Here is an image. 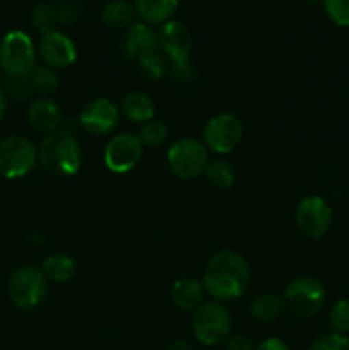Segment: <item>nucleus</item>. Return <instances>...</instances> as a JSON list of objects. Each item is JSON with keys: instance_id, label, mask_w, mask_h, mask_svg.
Masks as SVG:
<instances>
[{"instance_id": "nucleus-1", "label": "nucleus", "mask_w": 349, "mask_h": 350, "mask_svg": "<svg viewBox=\"0 0 349 350\" xmlns=\"http://www.w3.org/2000/svg\"><path fill=\"white\" fill-rule=\"evenodd\" d=\"M250 279V265L242 253L235 250H219L209 258L202 284L205 294H209L212 301L224 304L240 299L248 289Z\"/></svg>"}, {"instance_id": "nucleus-2", "label": "nucleus", "mask_w": 349, "mask_h": 350, "mask_svg": "<svg viewBox=\"0 0 349 350\" xmlns=\"http://www.w3.org/2000/svg\"><path fill=\"white\" fill-rule=\"evenodd\" d=\"M38 163L51 176H74L82 166L81 144L70 130H55V132L44 135L40 142Z\"/></svg>"}, {"instance_id": "nucleus-3", "label": "nucleus", "mask_w": 349, "mask_h": 350, "mask_svg": "<svg viewBox=\"0 0 349 350\" xmlns=\"http://www.w3.org/2000/svg\"><path fill=\"white\" fill-rule=\"evenodd\" d=\"M7 293L17 310L33 311L47 299L48 279L38 267H17L7 280Z\"/></svg>"}, {"instance_id": "nucleus-4", "label": "nucleus", "mask_w": 349, "mask_h": 350, "mask_svg": "<svg viewBox=\"0 0 349 350\" xmlns=\"http://www.w3.org/2000/svg\"><path fill=\"white\" fill-rule=\"evenodd\" d=\"M36 58V46L24 31H9L0 41V67L7 77H29L38 65Z\"/></svg>"}, {"instance_id": "nucleus-5", "label": "nucleus", "mask_w": 349, "mask_h": 350, "mask_svg": "<svg viewBox=\"0 0 349 350\" xmlns=\"http://www.w3.org/2000/svg\"><path fill=\"white\" fill-rule=\"evenodd\" d=\"M327 291L322 280L311 275H301L291 280L283 293L284 310L296 318L315 317L324 308Z\"/></svg>"}, {"instance_id": "nucleus-6", "label": "nucleus", "mask_w": 349, "mask_h": 350, "mask_svg": "<svg viewBox=\"0 0 349 350\" xmlns=\"http://www.w3.org/2000/svg\"><path fill=\"white\" fill-rule=\"evenodd\" d=\"M209 149L198 139L185 137L171 144L166 152V163L171 173L180 180H197L205 173L209 164Z\"/></svg>"}, {"instance_id": "nucleus-7", "label": "nucleus", "mask_w": 349, "mask_h": 350, "mask_svg": "<svg viewBox=\"0 0 349 350\" xmlns=\"http://www.w3.org/2000/svg\"><path fill=\"white\" fill-rule=\"evenodd\" d=\"M192 328L194 335L201 344L204 345H218L229 338L233 328V318L228 308L218 301H209L202 303L194 311L192 318Z\"/></svg>"}, {"instance_id": "nucleus-8", "label": "nucleus", "mask_w": 349, "mask_h": 350, "mask_svg": "<svg viewBox=\"0 0 349 350\" xmlns=\"http://www.w3.org/2000/svg\"><path fill=\"white\" fill-rule=\"evenodd\" d=\"M38 163V147L24 135H7L0 140V176L19 180L27 176Z\"/></svg>"}, {"instance_id": "nucleus-9", "label": "nucleus", "mask_w": 349, "mask_h": 350, "mask_svg": "<svg viewBox=\"0 0 349 350\" xmlns=\"http://www.w3.org/2000/svg\"><path fill=\"white\" fill-rule=\"evenodd\" d=\"M243 139V125L233 113H219L204 126L202 142L211 152L224 156L233 152Z\"/></svg>"}, {"instance_id": "nucleus-10", "label": "nucleus", "mask_w": 349, "mask_h": 350, "mask_svg": "<svg viewBox=\"0 0 349 350\" xmlns=\"http://www.w3.org/2000/svg\"><path fill=\"white\" fill-rule=\"evenodd\" d=\"M296 226L307 238L318 239L328 232L332 226V208L320 195L303 197L294 212Z\"/></svg>"}, {"instance_id": "nucleus-11", "label": "nucleus", "mask_w": 349, "mask_h": 350, "mask_svg": "<svg viewBox=\"0 0 349 350\" xmlns=\"http://www.w3.org/2000/svg\"><path fill=\"white\" fill-rule=\"evenodd\" d=\"M144 154V146L140 142L139 135L133 133L123 132L116 133L108 140L105 147V166L108 167L112 173L123 174L132 171L140 163Z\"/></svg>"}, {"instance_id": "nucleus-12", "label": "nucleus", "mask_w": 349, "mask_h": 350, "mask_svg": "<svg viewBox=\"0 0 349 350\" xmlns=\"http://www.w3.org/2000/svg\"><path fill=\"white\" fill-rule=\"evenodd\" d=\"M120 106L108 98H94L82 106L79 125L89 135L103 137L112 133L120 122Z\"/></svg>"}, {"instance_id": "nucleus-13", "label": "nucleus", "mask_w": 349, "mask_h": 350, "mask_svg": "<svg viewBox=\"0 0 349 350\" xmlns=\"http://www.w3.org/2000/svg\"><path fill=\"white\" fill-rule=\"evenodd\" d=\"M157 48L168 64L190 60L192 34L181 21H168L157 29Z\"/></svg>"}, {"instance_id": "nucleus-14", "label": "nucleus", "mask_w": 349, "mask_h": 350, "mask_svg": "<svg viewBox=\"0 0 349 350\" xmlns=\"http://www.w3.org/2000/svg\"><path fill=\"white\" fill-rule=\"evenodd\" d=\"M38 55L44 65L51 68H67L77 60V48L75 43L60 31H51V33L43 34L38 41Z\"/></svg>"}, {"instance_id": "nucleus-15", "label": "nucleus", "mask_w": 349, "mask_h": 350, "mask_svg": "<svg viewBox=\"0 0 349 350\" xmlns=\"http://www.w3.org/2000/svg\"><path fill=\"white\" fill-rule=\"evenodd\" d=\"M26 118L31 129L48 135L60 129V125L64 123V111H62L60 105L50 96H38L27 106Z\"/></svg>"}, {"instance_id": "nucleus-16", "label": "nucleus", "mask_w": 349, "mask_h": 350, "mask_svg": "<svg viewBox=\"0 0 349 350\" xmlns=\"http://www.w3.org/2000/svg\"><path fill=\"white\" fill-rule=\"evenodd\" d=\"M120 48L129 60H140L146 55L159 50L157 48V31H154L153 26L146 23H133L129 29L123 31Z\"/></svg>"}, {"instance_id": "nucleus-17", "label": "nucleus", "mask_w": 349, "mask_h": 350, "mask_svg": "<svg viewBox=\"0 0 349 350\" xmlns=\"http://www.w3.org/2000/svg\"><path fill=\"white\" fill-rule=\"evenodd\" d=\"M120 113L129 120L130 123L144 125V123L154 120L156 115V105L153 98L142 91L127 92L120 101Z\"/></svg>"}, {"instance_id": "nucleus-18", "label": "nucleus", "mask_w": 349, "mask_h": 350, "mask_svg": "<svg viewBox=\"0 0 349 350\" xmlns=\"http://www.w3.org/2000/svg\"><path fill=\"white\" fill-rule=\"evenodd\" d=\"M205 289L202 280L195 277L178 279L171 287V301L177 308L183 311H195L204 303Z\"/></svg>"}, {"instance_id": "nucleus-19", "label": "nucleus", "mask_w": 349, "mask_h": 350, "mask_svg": "<svg viewBox=\"0 0 349 350\" xmlns=\"http://www.w3.org/2000/svg\"><path fill=\"white\" fill-rule=\"evenodd\" d=\"M133 9L140 23L161 26L177 12L178 0H133Z\"/></svg>"}, {"instance_id": "nucleus-20", "label": "nucleus", "mask_w": 349, "mask_h": 350, "mask_svg": "<svg viewBox=\"0 0 349 350\" xmlns=\"http://www.w3.org/2000/svg\"><path fill=\"white\" fill-rule=\"evenodd\" d=\"M135 9L129 0H109L101 9L103 24L115 31H125L135 23Z\"/></svg>"}, {"instance_id": "nucleus-21", "label": "nucleus", "mask_w": 349, "mask_h": 350, "mask_svg": "<svg viewBox=\"0 0 349 350\" xmlns=\"http://www.w3.org/2000/svg\"><path fill=\"white\" fill-rule=\"evenodd\" d=\"M41 270H43L44 277L51 282H67L77 272V263L70 255L53 253V255L44 258Z\"/></svg>"}, {"instance_id": "nucleus-22", "label": "nucleus", "mask_w": 349, "mask_h": 350, "mask_svg": "<svg viewBox=\"0 0 349 350\" xmlns=\"http://www.w3.org/2000/svg\"><path fill=\"white\" fill-rule=\"evenodd\" d=\"M250 317L262 323L277 320L284 313L283 297L276 294H260L250 301Z\"/></svg>"}, {"instance_id": "nucleus-23", "label": "nucleus", "mask_w": 349, "mask_h": 350, "mask_svg": "<svg viewBox=\"0 0 349 350\" xmlns=\"http://www.w3.org/2000/svg\"><path fill=\"white\" fill-rule=\"evenodd\" d=\"M205 178L209 183L218 190H228L233 187L236 180L235 167L228 163L226 159H212L209 161L207 167H205Z\"/></svg>"}, {"instance_id": "nucleus-24", "label": "nucleus", "mask_w": 349, "mask_h": 350, "mask_svg": "<svg viewBox=\"0 0 349 350\" xmlns=\"http://www.w3.org/2000/svg\"><path fill=\"white\" fill-rule=\"evenodd\" d=\"M27 79H29L33 91L41 96L53 94L60 85V77H58L57 70L48 65H36V68L31 72Z\"/></svg>"}, {"instance_id": "nucleus-25", "label": "nucleus", "mask_w": 349, "mask_h": 350, "mask_svg": "<svg viewBox=\"0 0 349 350\" xmlns=\"http://www.w3.org/2000/svg\"><path fill=\"white\" fill-rule=\"evenodd\" d=\"M135 64L140 75L146 77L147 81H159L161 77H164L168 74V60L159 50L146 55L140 60H137Z\"/></svg>"}, {"instance_id": "nucleus-26", "label": "nucleus", "mask_w": 349, "mask_h": 350, "mask_svg": "<svg viewBox=\"0 0 349 350\" xmlns=\"http://www.w3.org/2000/svg\"><path fill=\"white\" fill-rule=\"evenodd\" d=\"M58 23L60 21H58L57 9L51 3H40L31 12V24L38 33H41V36L51 33V31H57L55 27Z\"/></svg>"}, {"instance_id": "nucleus-27", "label": "nucleus", "mask_w": 349, "mask_h": 350, "mask_svg": "<svg viewBox=\"0 0 349 350\" xmlns=\"http://www.w3.org/2000/svg\"><path fill=\"white\" fill-rule=\"evenodd\" d=\"M170 137V130H168V125L161 120H151V122L140 125L139 139L142 142L144 147H159L163 146L164 142Z\"/></svg>"}, {"instance_id": "nucleus-28", "label": "nucleus", "mask_w": 349, "mask_h": 350, "mask_svg": "<svg viewBox=\"0 0 349 350\" xmlns=\"http://www.w3.org/2000/svg\"><path fill=\"white\" fill-rule=\"evenodd\" d=\"M2 91L5 94L7 101H16L23 103L33 96V88L27 77H7L2 85Z\"/></svg>"}, {"instance_id": "nucleus-29", "label": "nucleus", "mask_w": 349, "mask_h": 350, "mask_svg": "<svg viewBox=\"0 0 349 350\" xmlns=\"http://www.w3.org/2000/svg\"><path fill=\"white\" fill-rule=\"evenodd\" d=\"M328 325L332 332L349 335V299H339L328 311Z\"/></svg>"}, {"instance_id": "nucleus-30", "label": "nucleus", "mask_w": 349, "mask_h": 350, "mask_svg": "<svg viewBox=\"0 0 349 350\" xmlns=\"http://www.w3.org/2000/svg\"><path fill=\"white\" fill-rule=\"evenodd\" d=\"M328 19L339 27H349V0H322Z\"/></svg>"}, {"instance_id": "nucleus-31", "label": "nucleus", "mask_w": 349, "mask_h": 350, "mask_svg": "<svg viewBox=\"0 0 349 350\" xmlns=\"http://www.w3.org/2000/svg\"><path fill=\"white\" fill-rule=\"evenodd\" d=\"M168 75L178 85H188L197 79V70L190 60L168 64Z\"/></svg>"}, {"instance_id": "nucleus-32", "label": "nucleus", "mask_w": 349, "mask_h": 350, "mask_svg": "<svg viewBox=\"0 0 349 350\" xmlns=\"http://www.w3.org/2000/svg\"><path fill=\"white\" fill-rule=\"evenodd\" d=\"M308 350H349V337L331 332L318 337Z\"/></svg>"}, {"instance_id": "nucleus-33", "label": "nucleus", "mask_w": 349, "mask_h": 350, "mask_svg": "<svg viewBox=\"0 0 349 350\" xmlns=\"http://www.w3.org/2000/svg\"><path fill=\"white\" fill-rule=\"evenodd\" d=\"M58 14V21L62 24H72L81 16V5L77 0H60L58 7H55Z\"/></svg>"}, {"instance_id": "nucleus-34", "label": "nucleus", "mask_w": 349, "mask_h": 350, "mask_svg": "<svg viewBox=\"0 0 349 350\" xmlns=\"http://www.w3.org/2000/svg\"><path fill=\"white\" fill-rule=\"evenodd\" d=\"M255 345L252 344L248 337L245 335H235L226 340V350H253Z\"/></svg>"}, {"instance_id": "nucleus-35", "label": "nucleus", "mask_w": 349, "mask_h": 350, "mask_svg": "<svg viewBox=\"0 0 349 350\" xmlns=\"http://www.w3.org/2000/svg\"><path fill=\"white\" fill-rule=\"evenodd\" d=\"M253 350H291V349L289 345H287L284 340H281V338L269 337L266 338V340L259 342Z\"/></svg>"}, {"instance_id": "nucleus-36", "label": "nucleus", "mask_w": 349, "mask_h": 350, "mask_svg": "<svg viewBox=\"0 0 349 350\" xmlns=\"http://www.w3.org/2000/svg\"><path fill=\"white\" fill-rule=\"evenodd\" d=\"M166 350H195V347L194 345L190 344V342H187V340H174V342H171L170 345H168V349Z\"/></svg>"}, {"instance_id": "nucleus-37", "label": "nucleus", "mask_w": 349, "mask_h": 350, "mask_svg": "<svg viewBox=\"0 0 349 350\" xmlns=\"http://www.w3.org/2000/svg\"><path fill=\"white\" fill-rule=\"evenodd\" d=\"M5 113H7V98H5V94H3L2 88H0V122L3 120Z\"/></svg>"}, {"instance_id": "nucleus-38", "label": "nucleus", "mask_w": 349, "mask_h": 350, "mask_svg": "<svg viewBox=\"0 0 349 350\" xmlns=\"http://www.w3.org/2000/svg\"><path fill=\"white\" fill-rule=\"evenodd\" d=\"M301 2H305V3H307V5H315V3L322 2V0H301Z\"/></svg>"}]
</instances>
